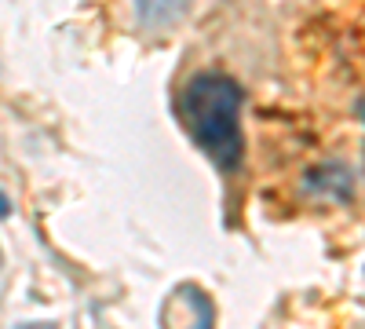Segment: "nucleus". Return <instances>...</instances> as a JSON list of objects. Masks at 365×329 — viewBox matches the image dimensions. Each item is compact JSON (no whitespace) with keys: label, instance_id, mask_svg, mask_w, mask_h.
Listing matches in <instances>:
<instances>
[{"label":"nucleus","instance_id":"nucleus-6","mask_svg":"<svg viewBox=\"0 0 365 329\" xmlns=\"http://www.w3.org/2000/svg\"><path fill=\"white\" fill-rule=\"evenodd\" d=\"M354 110H358V117L365 121V99H358V106H354Z\"/></svg>","mask_w":365,"mask_h":329},{"label":"nucleus","instance_id":"nucleus-7","mask_svg":"<svg viewBox=\"0 0 365 329\" xmlns=\"http://www.w3.org/2000/svg\"><path fill=\"white\" fill-rule=\"evenodd\" d=\"M0 267H4V253H0Z\"/></svg>","mask_w":365,"mask_h":329},{"label":"nucleus","instance_id":"nucleus-5","mask_svg":"<svg viewBox=\"0 0 365 329\" xmlns=\"http://www.w3.org/2000/svg\"><path fill=\"white\" fill-rule=\"evenodd\" d=\"M8 216H11V198L0 191V220H8Z\"/></svg>","mask_w":365,"mask_h":329},{"label":"nucleus","instance_id":"nucleus-3","mask_svg":"<svg viewBox=\"0 0 365 329\" xmlns=\"http://www.w3.org/2000/svg\"><path fill=\"white\" fill-rule=\"evenodd\" d=\"M303 191H311L318 198H336V201H351L354 198V172L347 165L325 161L303 172Z\"/></svg>","mask_w":365,"mask_h":329},{"label":"nucleus","instance_id":"nucleus-1","mask_svg":"<svg viewBox=\"0 0 365 329\" xmlns=\"http://www.w3.org/2000/svg\"><path fill=\"white\" fill-rule=\"evenodd\" d=\"M241 106H245V88L216 70L194 74L175 99L187 136L220 172H237L241 161H245Z\"/></svg>","mask_w":365,"mask_h":329},{"label":"nucleus","instance_id":"nucleus-4","mask_svg":"<svg viewBox=\"0 0 365 329\" xmlns=\"http://www.w3.org/2000/svg\"><path fill=\"white\" fill-rule=\"evenodd\" d=\"M132 11L143 29H172L187 19L190 0H132Z\"/></svg>","mask_w":365,"mask_h":329},{"label":"nucleus","instance_id":"nucleus-2","mask_svg":"<svg viewBox=\"0 0 365 329\" xmlns=\"http://www.w3.org/2000/svg\"><path fill=\"white\" fill-rule=\"evenodd\" d=\"M161 322L165 325H212L216 322V308L212 300L197 289V285H175L168 304L161 308Z\"/></svg>","mask_w":365,"mask_h":329}]
</instances>
